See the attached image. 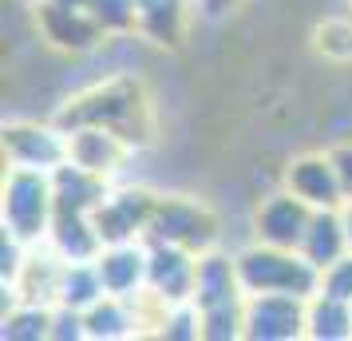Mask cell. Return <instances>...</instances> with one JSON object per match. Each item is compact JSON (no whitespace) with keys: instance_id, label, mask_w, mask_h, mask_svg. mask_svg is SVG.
<instances>
[{"instance_id":"cell-1","label":"cell","mask_w":352,"mask_h":341,"mask_svg":"<svg viewBox=\"0 0 352 341\" xmlns=\"http://www.w3.org/2000/svg\"><path fill=\"white\" fill-rule=\"evenodd\" d=\"M60 127H80V123H96V127H111L127 139L135 151L151 143L155 135V115H151V96L139 76H111L91 87H83L80 96H72L52 115Z\"/></svg>"},{"instance_id":"cell-2","label":"cell","mask_w":352,"mask_h":341,"mask_svg":"<svg viewBox=\"0 0 352 341\" xmlns=\"http://www.w3.org/2000/svg\"><path fill=\"white\" fill-rule=\"evenodd\" d=\"M194 306L202 313V341H238L245 318V290L238 278V258L218 246L198 254Z\"/></svg>"},{"instance_id":"cell-3","label":"cell","mask_w":352,"mask_h":341,"mask_svg":"<svg viewBox=\"0 0 352 341\" xmlns=\"http://www.w3.org/2000/svg\"><path fill=\"white\" fill-rule=\"evenodd\" d=\"M56 223V187L52 171L8 167L0 183V230L16 234L24 246L48 242Z\"/></svg>"},{"instance_id":"cell-4","label":"cell","mask_w":352,"mask_h":341,"mask_svg":"<svg viewBox=\"0 0 352 341\" xmlns=\"http://www.w3.org/2000/svg\"><path fill=\"white\" fill-rule=\"evenodd\" d=\"M234 258H238V278H241V290L245 293H297V298H313L320 286V270L305 258L301 250L250 242Z\"/></svg>"},{"instance_id":"cell-5","label":"cell","mask_w":352,"mask_h":341,"mask_svg":"<svg viewBox=\"0 0 352 341\" xmlns=\"http://www.w3.org/2000/svg\"><path fill=\"white\" fill-rule=\"evenodd\" d=\"M218 230H222V223L202 198L159 195L151 227H146V242H166V246H182L190 254H206V250L218 246Z\"/></svg>"},{"instance_id":"cell-6","label":"cell","mask_w":352,"mask_h":341,"mask_svg":"<svg viewBox=\"0 0 352 341\" xmlns=\"http://www.w3.org/2000/svg\"><path fill=\"white\" fill-rule=\"evenodd\" d=\"M32 20L36 36L48 48L67 52V56H83V52L99 48L107 40L99 20L91 17L87 0H40V4H32Z\"/></svg>"},{"instance_id":"cell-7","label":"cell","mask_w":352,"mask_h":341,"mask_svg":"<svg viewBox=\"0 0 352 341\" xmlns=\"http://www.w3.org/2000/svg\"><path fill=\"white\" fill-rule=\"evenodd\" d=\"M159 195L146 191V187H111L107 198L91 211L103 246L115 242H146V227H151V214H155Z\"/></svg>"},{"instance_id":"cell-8","label":"cell","mask_w":352,"mask_h":341,"mask_svg":"<svg viewBox=\"0 0 352 341\" xmlns=\"http://www.w3.org/2000/svg\"><path fill=\"white\" fill-rule=\"evenodd\" d=\"M305 302L297 293H245V341H301L305 338Z\"/></svg>"},{"instance_id":"cell-9","label":"cell","mask_w":352,"mask_h":341,"mask_svg":"<svg viewBox=\"0 0 352 341\" xmlns=\"http://www.w3.org/2000/svg\"><path fill=\"white\" fill-rule=\"evenodd\" d=\"M4 147V163L8 167H32V171H56L67 163V131L52 119V123H4L0 135Z\"/></svg>"},{"instance_id":"cell-10","label":"cell","mask_w":352,"mask_h":341,"mask_svg":"<svg viewBox=\"0 0 352 341\" xmlns=\"http://www.w3.org/2000/svg\"><path fill=\"white\" fill-rule=\"evenodd\" d=\"M313 207L297 198L293 191H273L254 207V242L265 246H285V250H301V238L309 230Z\"/></svg>"},{"instance_id":"cell-11","label":"cell","mask_w":352,"mask_h":341,"mask_svg":"<svg viewBox=\"0 0 352 341\" xmlns=\"http://www.w3.org/2000/svg\"><path fill=\"white\" fill-rule=\"evenodd\" d=\"M151 258H146V293L162 302V306H178V302H194V278H198V254L182 250V246L166 242H146Z\"/></svg>"},{"instance_id":"cell-12","label":"cell","mask_w":352,"mask_h":341,"mask_svg":"<svg viewBox=\"0 0 352 341\" xmlns=\"http://www.w3.org/2000/svg\"><path fill=\"white\" fill-rule=\"evenodd\" d=\"M67 131V163H76L83 171H91L99 179H115L123 171V163L135 155V147L111 127H96V123H80Z\"/></svg>"},{"instance_id":"cell-13","label":"cell","mask_w":352,"mask_h":341,"mask_svg":"<svg viewBox=\"0 0 352 341\" xmlns=\"http://www.w3.org/2000/svg\"><path fill=\"white\" fill-rule=\"evenodd\" d=\"M281 187L293 191L297 198H305L313 211H329V207H344L340 195V179L329 151H305L297 159H289V167L281 171Z\"/></svg>"},{"instance_id":"cell-14","label":"cell","mask_w":352,"mask_h":341,"mask_svg":"<svg viewBox=\"0 0 352 341\" xmlns=\"http://www.w3.org/2000/svg\"><path fill=\"white\" fill-rule=\"evenodd\" d=\"M67 262L52 250L48 242L28 246V258L20 266V274L4 286V293H12V302H36V306H56L60 293V278H64Z\"/></svg>"},{"instance_id":"cell-15","label":"cell","mask_w":352,"mask_h":341,"mask_svg":"<svg viewBox=\"0 0 352 341\" xmlns=\"http://www.w3.org/2000/svg\"><path fill=\"white\" fill-rule=\"evenodd\" d=\"M194 0H135V32L155 48H178L186 40Z\"/></svg>"},{"instance_id":"cell-16","label":"cell","mask_w":352,"mask_h":341,"mask_svg":"<svg viewBox=\"0 0 352 341\" xmlns=\"http://www.w3.org/2000/svg\"><path fill=\"white\" fill-rule=\"evenodd\" d=\"M146 258H151V246L146 242H115L103 246V254L96 258L99 278L107 293L119 298H139L146 293Z\"/></svg>"},{"instance_id":"cell-17","label":"cell","mask_w":352,"mask_h":341,"mask_svg":"<svg viewBox=\"0 0 352 341\" xmlns=\"http://www.w3.org/2000/svg\"><path fill=\"white\" fill-rule=\"evenodd\" d=\"M83 325H87V341H123V338H135V333H143L139 298L103 293L96 306L83 309Z\"/></svg>"},{"instance_id":"cell-18","label":"cell","mask_w":352,"mask_h":341,"mask_svg":"<svg viewBox=\"0 0 352 341\" xmlns=\"http://www.w3.org/2000/svg\"><path fill=\"white\" fill-rule=\"evenodd\" d=\"M52 187H56V214H91L107 198L111 179H99L76 163H64L52 171Z\"/></svg>"},{"instance_id":"cell-19","label":"cell","mask_w":352,"mask_h":341,"mask_svg":"<svg viewBox=\"0 0 352 341\" xmlns=\"http://www.w3.org/2000/svg\"><path fill=\"white\" fill-rule=\"evenodd\" d=\"M352 246H349V230H344V214H340V207H329V211H313V218H309V230H305L301 238V254L317 270H324L329 262L344 258Z\"/></svg>"},{"instance_id":"cell-20","label":"cell","mask_w":352,"mask_h":341,"mask_svg":"<svg viewBox=\"0 0 352 341\" xmlns=\"http://www.w3.org/2000/svg\"><path fill=\"white\" fill-rule=\"evenodd\" d=\"M48 246L64 262H96L103 254V238H99L91 214H56Z\"/></svg>"},{"instance_id":"cell-21","label":"cell","mask_w":352,"mask_h":341,"mask_svg":"<svg viewBox=\"0 0 352 341\" xmlns=\"http://www.w3.org/2000/svg\"><path fill=\"white\" fill-rule=\"evenodd\" d=\"M305 338L309 341H352V302L313 293L305 302Z\"/></svg>"},{"instance_id":"cell-22","label":"cell","mask_w":352,"mask_h":341,"mask_svg":"<svg viewBox=\"0 0 352 341\" xmlns=\"http://www.w3.org/2000/svg\"><path fill=\"white\" fill-rule=\"evenodd\" d=\"M103 293H107V286H103V278H99V266H96V262H67V266H64V278H60L56 306L87 309V306H96Z\"/></svg>"},{"instance_id":"cell-23","label":"cell","mask_w":352,"mask_h":341,"mask_svg":"<svg viewBox=\"0 0 352 341\" xmlns=\"http://www.w3.org/2000/svg\"><path fill=\"white\" fill-rule=\"evenodd\" d=\"M48 333H52V306L12 302L4 309V322H0L4 341H48Z\"/></svg>"},{"instance_id":"cell-24","label":"cell","mask_w":352,"mask_h":341,"mask_svg":"<svg viewBox=\"0 0 352 341\" xmlns=\"http://www.w3.org/2000/svg\"><path fill=\"white\" fill-rule=\"evenodd\" d=\"M313 48L324 64H352V20L336 17L313 28Z\"/></svg>"},{"instance_id":"cell-25","label":"cell","mask_w":352,"mask_h":341,"mask_svg":"<svg viewBox=\"0 0 352 341\" xmlns=\"http://www.w3.org/2000/svg\"><path fill=\"white\" fill-rule=\"evenodd\" d=\"M155 338H162V341H198L202 338V313H198V306H194V302L166 306Z\"/></svg>"},{"instance_id":"cell-26","label":"cell","mask_w":352,"mask_h":341,"mask_svg":"<svg viewBox=\"0 0 352 341\" xmlns=\"http://www.w3.org/2000/svg\"><path fill=\"white\" fill-rule=\"evenodd\" d=\"M91 17L107 36H131L135 32V0H87Z\"/></svg>"},{"instance_id":"cell-27","label":"cell","mask_w":352,"mask_h":341,"mask_svg":"<svg viewBox=\"0 0 352 341\" xmlns=\"http://www.w3.org/2000/svg\"><path fill=\"white\" fill-rule=\"evenodd\" d=\"M320 293H329V298H340V302H352V250L344 258L329 262L324 270H320Z\"/></svg>"},{"instance_id":"cell-28","label":"cell","mask_w":352,"mask_h":341,"mask_svg":"<svg viewBox=\"0 0 352 341\" xmlns=\"http://www.w3.org/2000/svg\"><path fill=\"white\" fill-rule=\"evenodd\" d=\"M48 341H87L83 309H72V306H52V333H48Z\"/></svg>"},{"instance_id":"cell-29","label":"cell","mask_w":352,"mask_h":341,"mask_svg":"<svg viewBox=\"0 0 352 341\" xmlns=\"http://www.w3.org/2000/svg\"><path fill=\"white\" fill-rule=\"evenodd\" d=\"M329 155H333L336 179H340V195H344V203H352V143H336Z\"/></svg>"},{"instance_id":"cell-30","label":"cell","mask_w":352,"mask_h":341,"mask_svg":"<svg viewBox=\"0 0 352 341\" xmlns=\"http://www.w3.org/2000/svg\"><path fill=\"white\" fill-rule=\"evenodd\" d=\"M238 4L241 0H194V12L206 17V20H222V17H230Z\"/></svg>"},{"instance_id":"cell-31","label":"cell","mask_w":352,"mask_h":341,"mask_svg":"<svg viewBox=\"0 0 352 341\" xmlns=\"http://www.w3.org/2000/svg\"><path fill=\"white\" fill-rule=\"evenodd\" d=\"M340 214H344V230H349V246H352V203H344Z\"/></svg>"},{"instance_id":"cell-32","label":"cell","mask_w":352,"mask_h":341,"mask_svg":"<svg viewBox=\"0 0 352 341\" xmlns=\"http://www.w3.org/2000/svg\"><path fill=\"white\" fill-rule=\"evenodd\" d=\"M20 4H28V8H32V4H40V0H20Z\"/></svg>"},{"instance_id":"cell-33","label":"cell","mask_w":352,"mask_h":341,"mask_svg":"<svg viewBox=\"0 0 352 341\" xmlns=\"http://www.w3.org/2000/svg\"><path fill=\"white\" fill-rule=\"evenodd\" d=\"M349 4H352V0H349Z\"/></svg>"}]
</instances>
